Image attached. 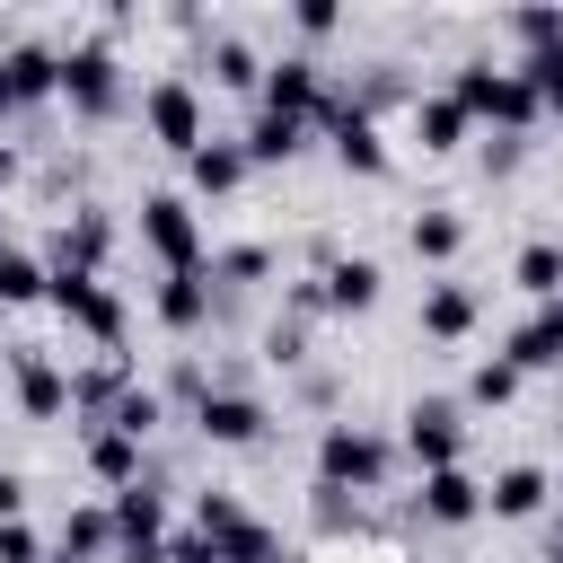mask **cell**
Instances as JSON below:
<instances>
[{
	"label": "cell",
	"instance_id": "cell-1",
	"mask_svg": "<svg viewBox=\"0 0 563 563\" xmlns=\"http://www.w3.org/2000/svg\"><path fill=\"white\" fill-rule=\"evenodd\" d=\"M449 97L466 106V123H493L501 141H519V132L537 123V88H528L519 70H501V62H457Z\"/></svg>",
	"mask_w": 563,
	"mask_h": 563
},
{
	"label": "cell",
	"instance_id": "cell-2",
	"mask_svg": "<svg viewBox=\"0 0 563 563\" xmlns=\"http://www.w3.org/2000/svg\"><path fill=\"white\" fill-rule=\"evenodd\" d=\"M378 475H387V440L361 431V422H325V440H317V484H325V493H369Z\"/></svg>",
	"mask_w": 563,
	"mask_h": 563
},
{
	"label": "cell",
	"instance_id": "cell-3",
	"mask_svg": "<svg viewBox=\"0 0 563 563\" xmlns=\"http://www.w3.org/2000/svg\"><path fill=\"white\" fill-rule=\"evenodd\" d=\"M62 106L88 114V123H106V114L123 106V62H114V44H70V53H62Z\"/></svg>",
	"mask_w": 563,
	"mask_h": 563
},
{
	"label": "cell",
	"instance_id": "cell-4",
	"mask_svg": "<svg viewBox=\"0 0 563 563\" xmlns=\"http://www.w3.org/2000/svg\"><path fill=\"white\" fill-rule=\"evenodd\" d=\"M141 246L167 264V273H202V220L185 194H150L141 202Z\"/></svg>",
	"mask_w": 563,
	"mask_h": 563
},
{
	"label": "cell",
	"instance_id": "cell-5",
	"mask_svg": "<svg viewBox=\"0 0 563 563\" xmlns=\"http://www.w3.org/2000/svg\"><path fill=\"white\" fill-rule=\"evenodd\" d=\"M44 299H53V308H62L79 334H97V343H123V299H114L97 273H79V264H53Z\"/></svg>",
	"mask_w": 563,
	"mask_h": 563
},
{
	"label": "cell",
	"instance_id": "cell-6",
	"mask_svg": "<svg viewBox=\"0 0 563 563\" xmlns=\"http://www.w3.org/2000/svg\"><path fill=\"white\" fill-rule=\"evenodd\" d=\"M141 123H150V141H158V150L194 158V150H202V97H194V79H150Z\"/></svg>",
	"mask_w": 563,
	"mask_h": 563
},
{
	"label": "cell",
	"instance_id": "cell-7",
	"mask_svg": "<svg viewBox=\"0 0 563 563\" xmlns=\"http://www.w3.org/2000/svg\"><path fill=\"white\" fill-rule=\"evenodd\" d=\"M457 449H466V422H457V405H449V396H422V405H405V457H413L422 475L457 466Z\"/></svg>",
	"mask_w": 563,
	"mask_h": 563
},
{
	"label": "cell",
	"instance_id": "cell-8",
	"mask_svg": "<svg viewBox=\"0 0 563 563\" xmlns=\"http://www.w3.org/2000/svg\"><path fill=\"white\" fill-rule=\"evenodd\" d=\"M264 114H299V123H317V114H334L325 106V88H317V62H299V53H282V62H264Z\"/></svg>",
	"mask_w": 563,
	"mask_h": 563
},
{
	"label": "cell",
	"instance_id": "cell-9",
	"mask_svg": "<svg viewBox=\"0 0 563 563\" xmlns=\"http://www.w3.org/2000/svg\"><path fill=\"white\" fill-rule=\"evenodd\" d=\"M194 431H202V440H220V449H246V440H264V405H255V396H238V387H202Z\"/></svg>",
	"mask_w": 563,
	"mask_h": 563
},
{
	"label": "cell",
	"instance_id": "cell-10",
	"mask_svg": "<svg viewBox=\"0 0 563 563\" xmlns=\"http://www.w3.org/2000/svg\"><path fill=\"white\" fill-rule=\"evenodd\" d=\"M325 123H334V158H343V176H387V141H378L369 106H334Z\"/></svg>",
	"mask_w": 563,
	"mask_h": 563
},
{
	"label": "cell",
	"instance_id": "cell-11",
	"mask_svg": "<svg viewBox=\"0 0 563 563\" xmlns=\"http://www.w3.org/2000/svg\"><path fill=\"white\" fill-rule=\"evenodd\" d=\"M519 378L528 369H563V299H545V308H528V325L510 334V352H501Z\"/></svg>",
	"mask_w": 563,
	"mask_h": 563
},
{
	"label": "cell",
	"instance_id": "cell-12",
	"mask_svg": "<svg viewBox=\"0 0 563 563\" xmlns=\"http://www.w3.org/2000/svg\"><path fill=\"white\" fill-rule=\"evenodd\" d=\"M0 70H9V97H18V106L62 97V53H53V44H9V53H0Z\"/></svg>",
	"mask_w": 563,
	"mask_h": 563
},
{
	"label": "cell",
	"instance_id": "cell-13",
	"mask_svg": "<svg viewBox=\"0 0 563 563\" xmlns=\"http://www.w3.org/2000/svg\"><path fill=\"white\" fill-rule=\"evenodd\" d=\"M545 501H554V475H545V466H501V475L484 484V510H493V519H537Z\"/></svg>",
	"mask_w": 563,
	"mask_h": 563
},
{
	"label": "cell",
	"instance_id": "cell-14",
	"mask_svg": "<svg viewBox=\"0 0 563 563\" xmlns=\"http://www.w3.org/2000/svg\"><path fill=\"white\" fill-rule=\"evenodd\" d=\"M422 519H440V528H466V519H484V484H475L466 466H440V475H422Z\"/></svg>",
	"mask_w": 563,
	"mask_h": 563
},
{
	"label": "cell",
	"instance_id": "cell-15",
	"mask_svg": "<svg viewBox=\"0 0 563 563\" xmlns=\"http://www.w3.org/2000/svg\"><path fill=\"white\" fill-rule=\"evenodd\" d=\"M378 282H387V273H378L369 255H343V264H325V308H334V317H369V308H378Z\"/></svg>",
	"mask_w": 563,
	"mask_h": 563
},
{
	"label": "cell",
	"instance_id": "cell-16",
	"mask_svg": "<svg viewBox=\"0 0 563 563\" xmlns=\"http://www.w3.org/2000/svg\"><path fill=\"white\" fill-rule=\"evenodd\" d=\"M422 334L431 343H466L475 334V290L466 282H431L422 290Z\"/></svg>",
	"mask_w": 563,
	"mask_h": 563
},
{
	"label": "cell",
	"instance_id": "cell-17",
	"mask_svg": "<svg viewBox=\"0 0 563 563\" xmlns=\"http://www.w3.org/2000/svg\"><path fill=\"white\" fill-rule=\"evenodd\" d=\"M18 405H26V422H53L70 405V369H53L44 352H18Z\"/></svg>",
	"mask_w": 563,
	"mask_h": 563
},
{
	"label": "cell",
	"instance_id": "cell-18",
	"mask_svg": "<svg viewBox=\"0 0 563 563\" xmlns=\"http://www.w3.org/2000/svg\"><path fill=\"white\" fill-rule=\"evenodd\" d=\"M238 150H246V167H282V158L308 150V123H299V114H255Z\"/></svg>",
	"mask_w": 563,
	"mask_h": 563
},
{
	"label": "cell",
	"instance_id": "cell-19",
	"mask_svg": "<svg viewBox=\"0 0 563 563\" xmlns=\"http://www.w3.org/2000/svg\"><path fill=\"white\" fill-rule=\"evenodd\" d=\"M202 317H211V273H167L158 282V325L167 334H194Z\"/></svg>",
	"mask_w": 563,
	"mask_h": 563
},
{
	"label": "cell",
	"instance_id": "cell-20",
	"mask_svg": "<svg viewBox=\"0 0 563 563\" xmlns=\"http://www.w3.org/2000/svg\"><path fill=\"white\" fill-rule=\"evenodd\" d=\"M466 132H475V123H466V106H457L449 88H440V97H413V141H422V150H457Z\"/></svg>",
	"mask_w": 563,
	"mask_h": 563
},
{
	"label": "cell",
	"instance_id": "cell-21",
	"mask_svg": "<svg viewBox=\"0 0 563 563\" xmlns=\"http://www.w3.org/2000/svg\"><path fill=\"white\" fill-rule=\"evenodd\" d=\"M185 167H194V194H211V202L246 185V150H238V141H202V150H194Z\"/></svg>",
	"mask_w": 563,
	"mask_h": 563
},
{
	"label": "cell",
	"instance_id": "cell-22",
	"mask_svg": "<svg viewBox=\"0 0 563 563\" xmlns=\"http://www.w3.org/2000/svg\"><path fill=\"white\" fill-rule=\"evenodd\" d=\"M510 282H519V290H528L537 308H545V299H563V246H545V238H537V246H519Z\"/></svg>",
	"mask_w": 563,
	"mask_h": 563
},
{
	"label": "cell",
	"instance_id": "cell-23",
	"mask_svg": "<svg viewBox=\"0 0 563 563\" xmlns=\"http://www.w3.org/2000/svg\"><path fill=\"white\" fill-rule=\"evenodd\" d=\"M405 238H413V255H422V264H449V255L466 246V220H457V211H413V229H405Z\"/></svg>",
	"mask_w": 563,
	"mask_h": 563
},
{
	"label": "cell",
	"instance_id": "cell-24",
	"mask_svg": "<svg viewBox=\"0 0 563 563\" xmlns=\"http://www.w3.org/2000/svg\"><path fill=\"white\" fill-rule=\"evenodd\" d=\"M88 466H97V475L123 493V484H141V440H123V431H106V422H97V440H88Z\"/></svg>",
	"mask_w": 563,
	"mask_h": 563
},
{
	"label": "cell",
	"instance_id": "cell-25",
	"mask_svg": "<svg viewBox=\"0 0 563 563\" xmlns=\"http://www.w3.org/2000/svg\"><path fill=\"white\" fill-rule=\"evenodd\" d=\"M44 264L26 255V246H0V308H26V299H44Z\"/></svg>",
	"mask_w": 563,
	"mask_h": 563
},
{
	"label": "cell",
	"instance_id": "cell-26",
	"mask_svg": "<svg viewBox=\"0 0 563 563\" xmlns=\"http://www.w3.org/2000/svg\"><path fill=\"white\" fill-rule=\"evenodd\" d=\"M528 88H537V114H554L563 123V44H545V53H528V62H510Z\"/></svg>",
	"mask_w": 563,
	"mask_h": 563
},
{
	"label": "cell",
	"instance_id": "cell-27",
	"mask_svg": "<svg viewBox=\"0 0 563 563\" xmlns=\"http://www.w3.org/2000/svg\"><path fill=\"white\" fill-rule=\"evenodd\" d=\"M211 79H220V88H264V62H255V44H238V35H211Z\"/></svg>",
	"mask_w": 563,
	"mask_h": 563
},
{
	"label": "cell",
	"instance_id": "cell-28",
	"mask_svg": "<svg viewBox=\"0 0 563 563\" xmlns=\"http://www.w3.org/2000/svg\"><path fill=\"white\" fill-rule=\"evenodd\" d=\"M510 396H519V369H510L501 352H493V361H475V378H466V405H484V413H501Z\"/></svg>",
	"mask_w": 563,
	"mask_h": 563
},
{
	"label": "cell",
	"instance_id": "cell-29",
	"mask_svg": "<svg viewBox=\"0 0 563 563\" xmlns=\"http://www.w3.org/2000/svg\"><path fill=\"white\" fill-rule=\"evenodd\" d=\"M106 431L150 440V431H158V396H150V387H123V396H114V413H106Z\"/></svg>",
	"mask_w": 563,
	"mask_h": 563
},
{
	"label": "cell",
	"instance_id": "cell-30",
	"mask_svg": "<svg viewBox=\"0 0 563 563\" xmlns=\"http://www.w3.org/2000/svg\"><path fill=\"white\" fill-rule=\"evenodd\" d=\"M106 545H114V519H106V510H79V519L62 528V554H70V563H88V554H106Z\"/></svg>",
	"mask_w": 563,
	"mask_h": 563
},
{
	"label": "cell",
	"instance_id": "cell-31",
	"mask_svg": "<svg viewBox=\"0 0 563 563\" xmlns=\"http://www.w3.org/2000/svg\"><path fill=\"white\" fill-rule=\"evenodd\" d=\"M220 563H282V537L246 519V528H229V537H220Z\"/></svg>",
	"mask_w": 563,
	"mask_h": 563
},
{
	"label": "cell",
	"instance_id": "cell-32",
	"mask_svg": "<svg viewBox=\"0 0 563 563\" xmlns=\"http://www.w3.org/2000/svg\"><path fill=\"white\" fill-rule=\"evenodd\" d=\"M114 396H123V369H114V361L70 378V405H88V413H114Z\"/></svg>",
	"mask_w": 563,
	"mask_h": 563
},
{
	"label": "cell",
	"instance_id": "cell-33",
	"mask_svg": "<svg viewBox=\"0 0 563 563\" xmlns=\"http://www.w3.org/2000/svg\"><path fill=\"white\" fill-rule=\"evenodd\" d=\"M229 528H246V510H238L229 493H202V501H194V537H211V545H220Z\"/></svg>",
	"mask_w": 563,
	"mask_h": 563
},
{
	"label": "cell",
	"instance_id": "cell-34",
	"mask_svg": "<svg viewBox=\"0 0 563 563\" xmlns=\"http://www.w3.org/2000/svg\"><path fill=\"white\" fill-rule=\"evenodd\" d=\"M0 563H44V545H35L26 519H0Z\"/></svg>",
	"mask_w": 563,
	"mask_h": 563
},
{
	"label": "cell",
	"instance_id": "cell-35",
	"mask_svg": "<svg viewBox=\"0 0 563 563\" xmlns=\"http://www.w3.org/2000/svg\"><path fill=\"white\" fill-rule=\"evenodd\" d=\"M167 563H220V545H211V537H194V528H185V537H167Z\"/></svg>",
	"mask_w": 563,
	"mask_h": 563
},
{
	"label": "cell",
	"instance_id": "cell-36",
	"mask_svg": "<svg viewBox=\"0 0 563 563\" xmlns=\"http://www.w3.org/2000/svg\"><path fill=\"white\" fill-rule=\"evenodd\" d=\"M299 35H334V0H299Z\"/></svg>",
	"mask_w": 563,
	"mask_h": 563
},
{
	"label": "cell",
	"instance_id": "cell-37",
	"mask_svg": "<svg viewBox=\"0 0 563 563\" xmlns=\"http://www.w3.org/2000/svg\"><path fill=\"white\" fill-rule=\"evenodd\" d=\"M220 273H229V282H255V273H264V246H238V255H220Z\"/></svg>",
	"mask_w": 563,
	"mask_h": 563
},
{
	"label": "cell",
	"instance_id": "cell-38",
	"mask_svg": "<svg viewBox=\"0 0 563 563\" xmlns=\"http://www.w3.org/2000/svg\"><path fill=\"white\" fill-rule=\"evenodd\" d=\"M18 510H26V475H18V466H0V519H18Z\"/></svg>",
	"mask_w": 563,
	"mask_h": 563
},
{
	"label": "cell",
	"instance_id": "cell-39",
	"mask_svg": "<svg viewBox=\"0 0 563 563\" xmlns=\"http://www.w3.org/2000/svg\"><path fill=\"white\" fill-rule=\"evenodd\" d=\"M9 114H18V97H9V70H0V123H9Z\"/></svg>",
	"mask_w": 563,
	"mask_h": 563
},
{
	"label": "cell",
	"instance_id": "cell-40",
	"mask_svg": "<svg viewBox=\"0 0 563 563\" xmlns=\"http://www.w3.org/2000/svg\"><path fill=\"white\" fill-rule=\"evenodd\" d=\"M9 176H18V158H9V150H0V185H9Z\"/></svg>",
	"mask_w": 563,
	"mask_h": 563
},
{
	"label": "cell",
	"instance_id": "cell-41",
	"mask_svg": "<svg viewBox=\"0 0 563 563\" xmlns=\"http://www.w3.org/2000/svg\"><path fill=\"white\" fill-rule=\"evenodd\" d=\"M554 563H563V537H554Z\"/></svg>",
	"mask_w": 563,
	"mask_h": 563
},
{
	"label": "cell",
	"instance_id": "cell-42",
	"mask_svg": "<svg viewBox=\"0 0 563 563\" xmlns=\"http://www.w3.org/2000/svg\"><path fill=\"white\" fill-rule=\"evenodd\" d=\"M0 352H9V343H0Z\"/></svg>",
	"mask_w": 563,
	"mask_h": 563
}]
</instances>
